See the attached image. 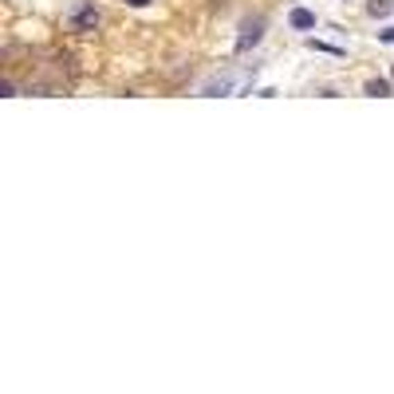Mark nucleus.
Returning a JSON list of instances; mask_svg holds the SVG:
<instances>
[{
  "label": "nucleus",
  "mask_w": 394,
  "mask_h": 394,
  "mask_svg": "<svg viewBox=\"0 0 394 394\" xmlns=\"http://www.w3.org/2000/svg\"><path fill=\"white\" fill-rule=\"evenodd\" d=\"M260 36H264V20H245L241 24V40H237V51H248L252 44H260Z\"/></svg>",
  "instance_id": "f257e3e1"
},
{
  "label": "nucleus",
  "mask_w": 394,
  "mask_h": 394,
  "mask_svg": "<svg viewBox=\"0 0 394 394\" xmlns=\"http://www.w3.org/2000/svg\"><path fill=\"white\" fill-rule=\"evenodd\" d=\"M288 24H292V28H300V32H308V28H316V12H308V8H292Z\"/></svg>",
  "instance_id": "f03ea898"
},
{
  "label": "nucleus",
  "mask_w": 394,
  "mask_h": 394,
  "mask_svg": "<svg viewBox=\"0 0 394 394\" xmlns=\"http://www.w3.org/2000/svg\"><path fill=\"white\" fill-rule=\"evenodd\" d=\"M367 95L386 98V95H391V79H370V83H367Z\"/></svg>",
  "instance_id": "7ed1b4c3"
},
{
  "label": "nucleus",
  "mask_w": 394,
  "mask_h": 394,
  "mask_svg": "<svg viewBox=\"0 0 394 394\" xmlns=\"http://www.w3.org/2000/svg\"><path fill=\"white\" fill-rule=\"evenodd\" d=\"M367 12H370V16H391V12H394V0H370Z\"/></svg>",
  "instance_id": "20e7f679"
},
{
  "label": "nucleus",
  "mask_w": 394,
  "mask_h": 394,
  "mask_svg": "<svg viewBox=\"0 0 394 394\" xmlns=\"http://www.w3.org/2000/svg\"><path fill=\"white\" fill-rule=\"evenodd\" d=\"M75 24H79V28H95L98 24V12H95V8H83V12L75 16Z\"/></svg>",
  "instance_id": "39448f33"
},
{
  "label": "nucleus",
  "mask_w": 394,
  "mask_h": 394,
  "mask_svg": "<svg viewBox=\"0 0 394 394\" xmlns=\"http://www.w3.org/2000/svg\"><path fill=\"white\" fill-rule=\"evenodd\" d=\"M379 40H382V44H394V28H386V32H379Z\"/></svg>",
  "instance_id": "423d86ee"
},
{
  "label": "nucleus",
  "mask_w": 394,
  "mask_h": 394,
  "mask_svg": "<svg viewBox=\"0 0 394 394\" xmlns=\"http://www.w3.org/2000/svg\"><path fill=\"white\" fill-rule=\"evenodd\" d=\"M126 4H135V8H142V4H150V0H126Z\"/></svg>",
  "instance_id": "0eeeda50"
}]
</instances>
